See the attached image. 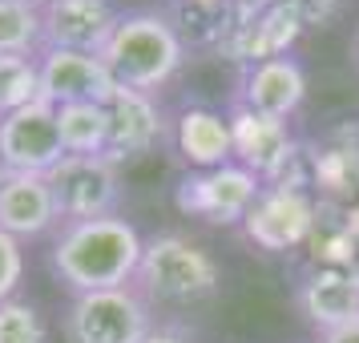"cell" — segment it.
<instances>
[{
	"label": "cell",
	"instance_id": "5",
	"mask_svg": "<svg viewBox=\"0 0 359 343\" xmlns=\"http://www.w3.org/2000/svg\"><path fill=\"white\" fill-rule=\"evenodd\" d=\"M45 178L61 222L109 218L121 206V174L105 154H65Z\"/></svg>",
	"mask_w": 359,
	"mask_h": 343
},
{
	"label": "cell",
	"instance_id": "23",
	"mask_svg": "<svg viewBox=\"0 0 359 343\" xmlns=\"http://www.w3.org/2000/svg\"><path fill=\"white\" fill-rule=\"evenodd\" d=\"M142 343H194L190 339V331L178 323H154V331H149Z\"/></svg>",
	"mask_w": 359,
	"mask_h": 343
},
{
	"label": "cell",
	"instance_id": "3",
	"mask_svg": "<svg viewBox=\"0 0 359 343\" xmlns=\"http://www.w3.org/2000/svg\"><path fill=\"white\" fill-rule=\"evenodd\" d=\"M218 262L210 250L190 243L186 234H154L142 246V262L130 287L146 303H198L218 291Z\"/></svg>",
	"mask_w": 359,
	"mask_h": 343
},
{
	"label": "cell",
	"instance_id": "25",
	"mask_svg": "<svg viewBox=\"0 0 359 343\" xmlns=\"http://www.w3.org/2000/svg\"><path fill=\"white\" fill-rule=\"evenodd\" d=\"M25 4H33L36 13H45V8H49V4H57V0H25Z\"/></svg>",
	"mask_w": 359,
	"mask_h": 343
},
{
	"label": "cell",
	"instance_id": "8",
	"mask_svg": "<svg viewBox=\"0 0 359 343\" xmlns=\"http://www.w3.org/2000/svg\"><path fill=\"white\" fill-rule=\"evenodd\" d=\"M0 158L13 174H49L65 158L57 109L49 101H33L17 114L0 117Z\"/></svg>",
	"mask_w": 359,
	"mask_h": 343
},
{
	"label": "cell",
	"instance_id": "16",
	"mask_svg": "<svg viewBox=\"0 0 359 343\" xmlns=\"http://www.w3.org/2000/svg\"><path fill=\"white\" fill-rule=\"evenodd\" d=\"M182 158L198 170H214L234 158V137H230V117L214 109H186L174 126Z\"/></svg>",
	"mask_w": 359,
	"mask_h": 343
},
{
	"label": "cell",
	"instance_id": "11",
	"mask_svg": "<svg viewBox=\"0 0 359 343\" xmlns=\"http://www.w3.org/2000/svg\"><path fill=\"white\" fill-rule=\"evenodd\" d=\"M117 20H121V13L114 8V0H57L41 13L45 49H77L101 57Z\"/></svg>",
	"mask_w": 359,
	"mask_h": 343
},
{
	"label": "cell",
	"instance_id": "21",
	"mask_svg": "<svg viewBox=\"0 0 359 343\" xmlns=\"http://www.w3.org/2000/svg\"><path fill=\"white\" fill-rule=\"evenodd\" d=\"M20 278H25V246L0 230V303L17 295Z\"/></svg>",
	"mask_w": 359,
	"mask_h": 343
},
{
	"label": "cell",
	"instance_id": "22",
	"mask_svg": "<svg viewBox=\"0 0 359 343\" xmlns=\"http://www.w3.org/2000/svg\"><path fill=\"white\" fill-rule=\"evenodd\" d=\"M283 4H291L303 25H323V20L335 13V4H339V0H283Z\"/></svg>",
	"mask_w": 359,
	"mask_h": 343
},
{
	"label": "cell",
	"instance_id": "17",
	"mask_svg": "<svg viewBox=\"0 0 359 343\" xmlns=\"http://www.w3.org/2000/svg\"><path fill=\"white\" fill-rule=\"evenodd\" d=\"M57 130L65 154H109V105H57Z\"/></svg>",
	"mask_w": 359,
	"mask_h": 343
},
{
	"label": "cell",
	"instance_id": "26",
	"mask_svg": "<svg viewBox=\"0 0 359 343\" xmlns=\"http://www.w3.org/2000/svg\"><path fill=\"white\" fill-rule=\"evenodd\" d=\"M8 174H13V170L4 166V158H0V186H4V178H8Z\"/></svg>",
	"mask_w": 359,
	"mask_h": 343
},
{
	"label": "cell",
	"instance_id": "15",
	"mask_svg": "<svg viewBox=\"0 0 359 343\" xmlns=\"http://www.w3.org/2000/svg\"><path fill=\"white\" fill-rule=\"evenodd\" d=\"M303 97H307V73L291 57H271V61H259V65L246 69L243 105H250V109L287 121L303 105Z\"/></svg>",
	"mask_w": 359,
	"mask_h": 343
},
{
	"label": "cell",
	"instance_id": "24",
	"mask_svg": "<svg viewBox=\"0 0 359 343\" xmlns=\"http://www.w3.org/2000/svg\"><path fill=\"white\" fill-rule=\"evenodd\" d=\"M319 343H359V319H351V323L323 331V339H319Z\"/></svg>",
	"mask_w": 359,
	"mask_h": 343
},
{
	"label": "cell",
	"instance_id": "1",
	"mask_svg": "<svg viewBox=\"0 0 359 343\" xmlns=\"http://www.w3.org/2000/svg\"><path fill=\"white\" fill-rule=\"evenodd\" d=\"M142 246H146V238L121 214L61 222L49 246V267L73 295L114 291V287L133 283Z\"/></svg>",
	"mask_w": 359,
	"mask_h": 343
},
{
	"label": "cell",
	"instance_id": "12",
	"mask_svg": "<svg viewBox=\"0 0 359 343\" xmlns=\"http://www.w3.org/2000/svg\"><path fill=\"white\" fill-rule=\"evenodd\" d=\"M57 227H61V214L53 202L49 178L45 174H8L0 186V230L13 234L17 243H29V238H45Z\"/></svg>",
	"mask_w": 359,
	"mask_h": 343
},
{
	"label": "cell",
	"instance_id": "2",
	"mask_svg": "<svg viewBox=\"0 0 359 343\" xmlns=\"http://www.w3.org/2000/svg\"><path fill=\"white\" fill-rule=\"evenodd\" d=\"M101 61L109 65L121 89L158 93L186 61V41L165 13L137 8V13H121L114 36L101 49Z\"/></svg>",
	"mask_w": 359,
	"mask_h": 343
},
{
	"label": "cell",
	"instance_id": "6",
	"mask_svg": "<svg viewBox=\"0 0 359 343\" xmlns=\"http://www.w3.org/2000/svg\"><path fill=\"white\" fill-rule=\"evenodd\" d=\"M262 194V178L250 174L246 166L226 162L214 166V170H194L178 182V202L182 214H194V218H206L214 227H234L243 222L246 210L255 206V198Z\"/></svg>",
	"mask_w": 359,
	"mask_h": 343
},
{
	"label": "cell",
	"instance_id": "20",
	"mask_svg": "<svg viewBox=\"0 0 359 343\" xmlns=\"http://www.w3.org/2000/svg\"><path fill=\"white\" fill-rule=\"evenodd\" d=\"M0 343H49L45 315L17 295L4 299L0 303Z\"/></svg>",
	"mask_w": 359,
	"mask_h": 343
},
{
	"label": "cell",
	"instance_id": "7",
	"mask_svg": "<svg viewBox=\"0 0 359 343\" xmlns=\"http://www.w3.org/2000/svg\"><path fill=\"white\" fill-rule=\"evenodd\" d=\"M315 222H319V210L303 186H262V194L243 218V230L259 250L278 255L307 243L315 234Z\"/></svg>",
	"mask_w": 359,
	"mask_h": 343
},
{
	"label": "cell",
	"instance_id": "10",
	"mask_svg": "<svg viewBox=\"0 0 359 343\" xmlns=\"http://www.w3.org/2000/svg\"><path fill=\"white\" fill-rule=\"evenodd\" d=\"M230 137H234L238 166H246L250 174H259L262 182H278L291 170L294 158H299L287 121L271 117V114H259V109H250L243 101L230 109Z\"/></svg>",
	"mask_w": 359,
	"mask_h": 343
},
{
	"label": "cell",
	"instance_id": "14",
	"mask_svg": "<svg viewBox=\"0 0 359 343\" xmlns=\"http://www.w3.org/2000/svg\"><path fill=\"white\" fill-rule=\"evenodd\" d=\"M299 307L319 331L359 319V271L355 267H319L303 283Z\"/></svg>",
	"mask_w": 359,
	"mask_h": 343
},
{
	"label": "cell",
	"instance_id": "18",
	"mask_svg": "<svg viewBox=\"0 0 359 343\" xmlns=\"http://www.w3.org/2000/svg\"><path fill=\"white\" fill-rule=\"evenodd\" d=\"M45 49L41 13L25 0H0V57H36Z\"/></svg>",
	"mask_w": 359,
	"mask_h": 343
},
{
	"label": "cell",
	"instance_id": "13",
	"mask_svg": "<svg viewBox=\"0 0 359 343\" xmlns=\"http://www.w3.org/2000/svg\"><path fill=\"white\" fill-rule=\"evenodd\" d=\"M165 117L158 109L154 93L142 89H121L109 97V162H126V158H142L162 142Z\"/></svg>",
	"mask_w": 359,
	"mask_h": 343
},
{
	"label": "cell",
	"instance_id": "19",
	"mask_svg": "<svg viewBox=\"0 0 359 343\" xmlns=\"http://www.w3.org/2000/svg\"><path fill=\"white\" fill-rule=\"evenodd\" d=\"M41 101V61L36 57H0V117Z\"/></svg>",
	"mask_w": 359,
	"mask_h": 343
},
{
	"label": "cell",
	"instance_id": "4",
	"mask_svg": "<svg viewBox=\"0 0 359 343\" xmlns=\"http://www.w3.org/2000/svg\"><path fill=\"white\" fill-rule=\"evenodd\" d=\"M61 331L65 343H142L154 331V315L137 287L89 291L73 295Z\"/></svg>",
	"mask_w": 359,
	"mask_h": 343
},
{
	"label": "cell",
	"instance_id": "9",
	"mask_svg": "<svg viewBox=\"0 0 359 343\" xmlns=\"http://www.w3.org/2000/svg\"><path fill=\"white\" fill-rule=\"evenodd\" d=\"M41 101L57 105H77V101H97L109 105L117 93V81L109 65L97 53H77V49H41Z\"/></svg>",
	"mask_w": 359,
	"mask_h": 343
}]
</instances>
